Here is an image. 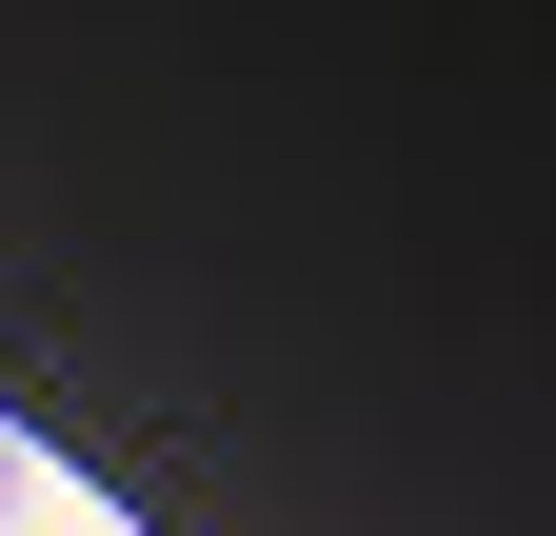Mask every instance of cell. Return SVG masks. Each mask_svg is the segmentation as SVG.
I'll return each mask as SVG.
<instances>
[{"mask_svg":"<svg viewBox=\"0 0 556 536\" xmlns=\"http://www.w3.org/2000/svg\"><path fill=\"white\" fill-rule=\"evenodd\" d=\"M21 516H40V457H21V437H0V536H21Z\"/></svg>","mask_w":556,"mask_h":536,"instance_id":"obj_1","label":"cell"}]
</instances>
